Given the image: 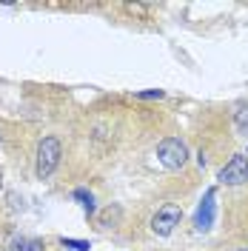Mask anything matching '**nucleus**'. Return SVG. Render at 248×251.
<instances>
[{
    "label": "nucleus",
    "mask_w": 248,
    "mask_h": 251,
    "mask_svg": "<svg viewBox=\"0 0 248 251\" xmlns=\"http://www.w3.org/2000/svg\"><path fill=\"white\" fill-rule=\"evenodd\" d=\"M217 180L223 186H243L248 183V157L246 154H234L223 169H220Z\"/></svg>",
    "instance_id": "obj_3"
},
{
    "label": "nucleus",
    "mask_w": 248,
    "mask_h": 251,
    "mask_svg": "<svg viewBox=\"0 0 248 251\" xmlns=\"http://www.w3.org/2000/svg\"><path fill=\"white\" fill-rule=\"evenodd\" d=\"M72 197H74V200L83 205V211L92 217L94 208H97V205H94V194H92V191H86V188H74V191H72Z\"/></svg>",
    "instance_id": "obj_6"
},
{
    "label": "nucleus",
    "mask_w": 248,
    "mask_h": 251,
    "mask_svg": "<svg viewBox=\"0 0 248 251\" xmlns=\"http://www.w3.org/2000/svg\"><path fill=\"white\" fill-rule=\"evenodd\" d=\"M234 128L240 134H248V106H237V111H234Z\"/></svg>",
    "instance_id": "obj_8"
},
{
    "label": "nucleus",
    "mask_w": 248,
    "mask_h": 251,
    "mask_svg": "<svg viewBox=\"0 0 248 251\" xmlns=\"http://www.w3.org/2000/svg\"><path fill=\"white\" fill-rule=\"evenodd\" d=\"M214 214H217V191L208 188L205 197H202V203L197 205V214H194V226H197V231H208V228L214 226Z\"/></svg>",
    "instance_id": "obj_5"
},
{
    "label": "nucleus",
    "mask_w": 248,
    "mask_h": 251,
    "mask_svg": "<svg viewBox=\"0 0 248 251\" xmlns=\"http://www.w3.org/2000/svg\"><path fill=\"white\" fill-rule=\"evenodd\" d=\"M140 100H160L163 97V89H151V92H137Z\"/></svg>",
    "instance_id": "obj_10"
},
{
    "label": "nucleus",
    "mask_w": 248,
    "mask_h": 251,
    "mask_svg": "<svg viewBox=\"0 0 248 251\" xmlns=\"http://www.w3.org/2000/svg\"><path fill=\"white\" fill-rule=\"evenodd\" d=\"M12 251H43V243H40V240L17 237V240H12Z\"/></svg>",
    "instance_id": "obj_7"
},
{
    "label": "nucleus",
    "mask_w": 248,
    "mask_h": 251,
    "mask_svg": "<svg viewBox=\"0 0 248 251\" xmlns=\"http://www.w3.org/2000/svg\"><path fill=\"white\" fill-rule=\"evenodd\" d=\"M180 217H183V211H180L177 205H163L154 217H151V231H154L157 237H169L171 231L180 226Z\"/></svg>",
    "instance_id": "obj_4"
},
{
    "label": "nucleus",
    "mask_w": 248,
    "mask_h": 251,
    "mask_svg": "<svg viewBox=\"0 0 248 251\" xmlns=\"http://www.w3.org/2000/svg\"><path fill=\"white\" fill-rule=\"evenodd\" d=\"M60 157H63L60 140H57V137H43V140H40V146H37V163H34V174H37L40 180H46L49 174L57 169Z\"/></svg>",
    "instance_id": "obj_1"
},
{
    "label": "nucleus",
    "mask_w": 248,
    "mask_h": 251,
    "mask_svg": "<svg viewBox=\"0 0 248 251\" xmlns=\"http://www.w3.org/2000/svg\"><path fill=\"white\" fill-rule=\"evenodd\" d=\"M240 251H246V249H240Z\"/></svg>",
    "instance_id": "obj_11"
},
{
    "label": "nucleus",
    "mask_w": 248,
    "mask_h": 251,
    "mask_svg": "<svg viewBox=\"0 0 248 251\" xmlns=\"http://www.w3.org/2000/svg\"><path fill=\"white\" fill-rule=\"evenodd\" d=\"M246 157H248V151H246Z\"/></svg>",
    "instance_id": "obj_12"
},
{
    "label": "nucleus",
    "mask_w": 248,
    "mask_h": 251,
    "mask_svg": "<svg viewBox=\"0 0 248 251\" xmlns=\"http://www.w3.org/2000/svg\"><path fill=\"white\" fill-rule=\"evenodd\" d=\"M157 160L166 166V169H183L188 160V149L180 137H166V140L157 146Z\"/></svg>",
    "instance_id": "obj_2"
},
{
    "label": "nucleus",
    "mask_w": 248,
    "mask_h": 251,
    "mask_svg": "<svg viewBox=\"0 0 248 251\" xmlns=\"http://www.w3.org/2000/svg\"><path fill=\"white\" fill-rule=\"evenodd\" d=\"M60 243L66 246V249H74V251H89L92 249V243H86V240H69V237H63Z\"/></svg>",
    "instance_id": "obj_9"
}]
</instances>
